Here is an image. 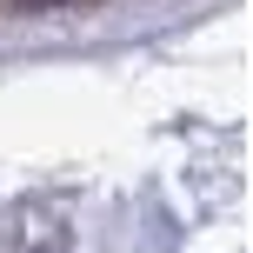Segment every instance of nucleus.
I'll list each match as a JSON object with an SVG mask.
<instances>
[{
	"mask_svg": "<svg viewBox=\"0 0 253 253\" xmlns=\"http://www.w3.org/2000/svg\"><path fill=\"white\" fill-rule=\"evenodd\" d=\"M20 13H40V7H60V0H13Z\"/></svg>",
	"mask_w": 253,
	"mask_h": 253,
	"instance_id": "obj_1",
	"label": "nucleus"
}]
</instances>
